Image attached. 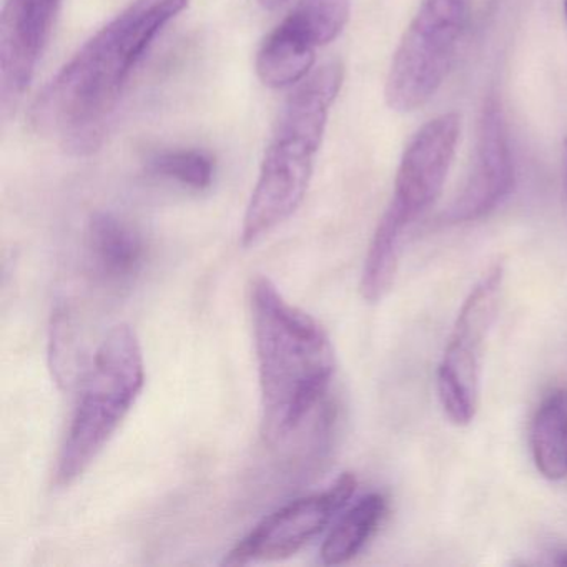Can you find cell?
<instances>
[{
    "label": "cell",
    "instance_id": "cell-15",
    "mask_svg": "<svg viewBox=\"0 0 567 567\" xmlns=\"http://www.w3.org/2000/svg\"><path fill=\"white\" fill-rule=\"evenodd\" d=\"M404 234L406 230L390 218L381 217L378 221L361 271L360 293L367 303H380L393 288Z\"/></svg>",
    "mask_w": 567,
    "mask_h": 567
},
{
    "label": "cell",
    "instance_id": "cell-19",
    "mask_svg": "<svg viewBox=\"0 0 567 567\" xmlns=\"http://www.w3.org/2000/svg\"><path fill=\"white\" fill-rule=\"evenodd\" d=\"M557 566H567V550L559 554V557L556 559Z\"/></svg>",
    "mask_w": 567,
    "mask_h": 567
},
{
    "label": "cell",
    "instance_id": "cell-2",
    "mask_svg": "<svg viewBox=\"0 0 567 567\" xmlns=\"http://www.w3.org/2000/svg\"><path fill=\"white\" fill-rule=\"evenodd\" d=\"M250 317L261 436L268 444H277L288 440L323 400L337 370V357L323 324L290 303L265 275L251 280Z\"/></svg>",
    "mask_w": 567,
    "mask_h": 567
},
{
    "label": "cell",
    "instance_id": "cell-18",
    "mask_svg": "<svg viewBox=\"0 0 567 567\" xmlns=\"http://www.w3.org/2000/svg\"><path fill=\"white\" fill-rule=\"evenodd\" d=\"M564 178H566L567 190V138H564Z\"/></svg>",
    "mask_w": 567,
    "mask_h": 567
},
{
    "label": "cell",
    "instance_id": "cell-4",
    "mask_svg": "<svg viewBox=\"0 0 567 567\" xmlns=\"http://www.w3.org/2000/svg\"><path fill=\"white\" fill-rule=\"evenodd\" d=\"M145 386V360L134 328L105 334L82 381L78 406L58 457L55 484L78 483L117 433Z\"/></svg>",
    "mask_w": 567,
    "mask_h": 567
},
{
    "label": "cell",
    "instance_id": "cell-9",
    "mask_svg": "<svg viewBox=\"0 0 567 567\" xmlns=\"http://www.w3.org/2000/svg\"><path fill=\"white\" fill-rule=\"evenodd\" d=\"M461 134L454 112L424 124L404 148L394 178L393 197L384 210L403 228H410L443 192Z\"/></svg>",
    "mask_w": 567,
    "mask_h": 567
},
{
    "label": "cell",
    "instance_id": "cell-16",
    "mask_svg": "<svg viewBox=\"0 0 567 567\" xmlns=\"http://www.w3.org/2000/svg\"><path fill=\"white\" fill-rule=\"evenodd\" d=\"M148 174L175 182L195 192L208 190L214 184L215 162L210 155L194 148L155 152L147 161Z\"/></svg>",
    "mask_w": 567,
    "mask_h": 567
},
{
    "label": "cell",
    "instance_id": "cell-3",
    "mask_svg": "<svg viewBox=\"0 0 567 567\" xmlns=\"http://www.w3.org/2000/svg\"><path fill=\"white\" fill-rule=\"evenodd\" d=\"M343 81V64L327 62L301 81L285 102L245 210L244 247L274 234L303 204Z\"/></svg>",
    "mask_w": 567,
    "mask_h": 567
},
{
    "label": "cell",
    "instance_id": "cell-14",
    "mask_svg": "<svg viewBox=\"0 0 567 567\" xmlns=\"http://www.w3.org/2000/svg\"><path fill=\"white\" fill-rule=\"evenodd\" d=\"M386 514L383 494L371 493L353 504L328 533L321 546V560L327 566L350 563L373 537Z\"/></svg>",
    "mask_w": 567,
    "mask_h": 567
},
{
    "label": "cell",
    "instance_id": "cell-12",
    "mask_svg": "<svg viewBox=\"0 0 567 567\" xmlns=\"http://www.w3.org/2000/svg\"><path fill=\"white\" fill-rule=\"evenodd\" d=\"M144 237L111 212H97L87 225V261L92 277L109 288L134 284L145 264Z\"/></svg>",
    "mask_w": 567,
    "mask_h": 567
},
{
    "label": "cell",
    "instance_id": "cell-13",
    "mask_svg": "<svg viewBox=\"0 0 567 567\" xmlns=\"http://www.w3.org/2000/svg\"><path fill=\"white\" fill-rule=\"evenodd\" d=\"M530 451L540 476L549 481L567 477V393H550L537 408L530 427Z\"/></svg>",
    "mask_w": 567,
    "mask_h": 567
},
{
    "label": "cell",
    "instance_id": "cell-10",
    "mask_svg": "<svg viewBox=\"0 0 567 567\" xmlns=\"http://www.w3.org/2000/svg\"><path fill=\"white\" fill-rule=\"evenodd\" d=\"M514 187V162L499 101L487 97L477 125L476 152L463 190L443 214L447 225L470 224L496 210Z\"/></svg>",
    "mask_w": 567,
    "mask_h": 567
},
{
    "label": "cell",
    "instance_id": "cell-8",
    "mask_svg": "<svg viewBox=\"0 0 567 567\" xmlns=\"http://www.w3.org/2000/svg\"><path fill=\"white\" fill-rule=\"evenodd\" d=\"M353 473H343L328 489L285 504L260 520L225 556V566L274 563L300 553L320 536L357 491Z\"/></svg>",
    "mask_w": 567,
    "mask_h": 567
},
{
    "label": "cell",
    "instance_id": "cell-7",
    "mask_svg": "<svg viewBox=\"0 0 567 567\" xmlns=\"http://www.w3.org/2000/svg\"><path fill=\"white\" fill-rule=\"evenodd\" d=\"M351 0H300L274 29L257 55V74L270 89L300 84L313 68L318 49L340 38Z\"/></svg>",
    "mask_w": 567,
    "mask_h": 567
},
{
    "label": "cell",
    "instance_id": "cell-5",
    "mask_svg": "<svg viewBox=\"0 0 567 567\" xmlns=\"http://www.w3.org/2000/svg\"><path fill=\"white\" fill-rule=\"evenodd\" d=\"M473 0H421L388 71L384 99L391 111L424 107L446 81L471 22Z\"/></svg>",
    "mask_w": 567,
    "mask_h": 567
},
{
    "label": "cell",
    "instance_id": "cell-11",
    "mask_svg": "<svg viewBox=\"0 0 567 567\" xmlns=\"http://www.w3.org/2000/svg\"><path fill=\"white\" fill-rule=\"evenodd\" d=\"M61 0H8L0 18V91L22 97L48 44Z\"/></svg>",
    "mask_w": 567,
    "mask_h": 567
},
{
    "label": "cell",
    "instance_id": "cell-6",
    "mask_svg": "<svg viewBox=\"0 0 567 567\" xmlns=\"http://www.w3.org/2000/svg\"><path fill=\"white\" fill-rule=\"evenodd\" d=\"M503 285L504 267L494 264L471 288L437 368V398L456 426H467L476 416L484 344L497 318Z\"/></svg>",
    "mask_w": 567,
    "mask_h": 567
},
{
    "label": "cell",
    "instance_id": "cell-1",
    "mask_svg": "<svg viewBox=\"0 0 567 567\" xmlns=\"http://www.w3.org/2000/svg\"><path fill=\"white\" fill-rule=\"evenodd\" d=\"M188 4L190 0H134L45 85L32 104L31 127L78 157L99 151L138 62Z\"/></svg>",
    "mask_w": 567,
    "mask_h": 567
},
{
    "label": "cell",
    "instance_id": "cell-17",
    "mask_svg": "<svg viewBox=\"0 0 567 567\" xmlns=\"http://www.w3.org/2000/svg\"><path fill=\"white\" fill-rule=\"evenodd\" d=\"M288 0H258V4L267 11H275V9L281 8L287 4Z\"/></svg>",
    "mask_w": 567,
    "mask_h": 567
},
{
    "label": "cell",
    "instance_id": "cell-20",
    "mask_svg": "<svg viewBox=\"0 0 567 567\" xmlns=\"http://www.w3.org/2000/svg\"><path fill=\"white\" fill-rule=\"evenodd\" d=\"M564 14H566L567 19V0H564Z\"/></svg>",
    "mask_w": 567,
    "mask_h": 567
}]
</instances>
